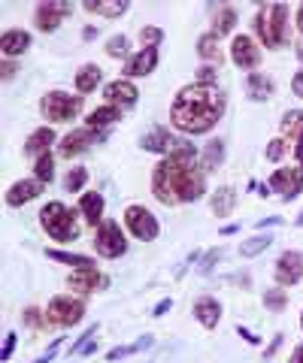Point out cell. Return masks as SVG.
<instances>
[{"instance_id":"39","label":"cell","mask_w":303,"mask_h":363,"mask_svg":"<svg viewBox=\"0 0 303 363\" xmlns=\"http://www.w3.org/2000/svg\"><path fill=\"white\" fill-rule=\"evenodd\" d=\"M94 333H97V327H92V330H88V333L79 339V342L70 348L73 354H92V351H94Z\"/></svg>"},{"instance_id":"54","label":"cell","mask_w":303,"mask_h":363,"mask_svg":"<svg viewBox=\"0 0 303 363\" xmlns=\"http://www.w3.org/2000/svg\"><path fill=\"white\" fill-rule=\"evenodd\" d=\"M82 37H85V40H94V37H97V28H85Z\"/></svg>"},{"instance_id":"17","label":"cell","mask_w":303,"mask_h":363,"mask_svg":"<svg viewBox=\"0 0 303 363\" xmlns=\"http://www.w3.org/2000/svg\"><path fill=\"white\" fill-rule=\"evenodd\" d=\"M155 64H158V49H143L140 55H133L125 64V73L128 76H149L155 70Z\"/></svg>"},{"instance_id":"47","label":"cell","mask_w":303,"mask_h":363,"mask_svg":"<svg viewBox=\"0 0 303 363\" xmlns=\"http://www.w3.org/2000/svg\"><path fill=\"white\" fill-rule=\"evenodd\" d=\"M291 91H294L297 97H303V70L294 76V82H291Z\"/></svg>"},{"instance_id":"4","label":"cell","mask_w":303,"mask_h":363,"mask_svg":"<svg viewBox=\"0 0 303 363\" xmlns=\"http://www.w3.org/2000/svg\"><path fill=\"white\" fill-rule=\"evenodd\" d=\"M43 230H46L52 240H58V242H70L79 236V224H76V215L73 209H67L64 203H49L46 209H43Z\"/></svg>"},{"instance_id":"25","label":"cell","mask_w":303,"mask_h":363,"mask_svg":"<svg viewBox=\"0 0 303 363\" xmlns=\"http://www.w3.org/2000/svg\"><path fill=\"white\" fill-rule=\"evenodd\" d=\"M249 97L252 100H270L273 97V79L267 73H252L249 76Z\"/></svg>"},{"instance_id":"28","label":"cell","mask_w":303,"mask_h":363,"mask_svg":"<svg viewBox=\"0 0 303 363\" xmlns=\"http://www.w3.org/2000/svg\"><path fill=\"white\" fill-rule=\"evenodd\" d=\"M46 257H52L55 264H67V267H76V269L94 267V264H92V257H85V255H70V252H55V248H49Z\"/></svg>"},{"instance_id":"58","label":"cell","mask_w":303,"mask_h":363,"mask_svg":"<svg viewBox=\"0 0 303 363\" xmlns=\"http://www.w3.org/2000/svg\"><path fill=\"white\" fill-rule=\"evenodd\" d=\"M297 55H300V58H303V45H300V52H297Z\"/></svg>"},{"instance_id":"34","label":"cell","mask_w":303,"mask_h":363,"mask_svg":"<svg viewBox=\"0 0 303 363\" xmlns=\"http://www.w3.org/2000/svg\"><path fill=\"white\" fill-rule=\"evenodd\" d=\"M279 130H282L285 136H291V133H303V112H285V118L282 121H279Z\"/></svg>"},{"instance_id":"44","label":"cell","mask_w":303,"mask_h":363,"mask_svg":"<svg viewBox=\"0 0 303 363\" xmlns=\"http://www.w3.org/2000/svg\"><path fill=\"white\" fill-rule=\"evenodd\" d=\"M219 257H221V252H209V255L204 257V267H200V272H209V269H212V264H216Z\"/></svg>"},{"instance_id":"5","label":"cell","mask_w":303,"mask_h":363,"mask_svg":"<svg viewBox=\"0 0 303 363\" xmlns=\"http://www.w3.org/2000/svg\"><path fill=\"white\" fill-rule=\"evenodd\" d=\"M43 118L49 121H70L79 116L82 109V97H73V94H64V91H49L43 97Z\"/></svg>"},{"instance_id":"2","label":"cell","mask_w":303,"mask_h":363,"mask_svg":"<svg viewBox=\"0 0 303 363\" xmlns=\"http://www.w3.org/2000/svg\"><path fill=\"white\" fill-rule=\"evenodd\" d=\"M224 112V94L216 85H188L179 91L170 106V121L182 133H206L212 124H219Z\"/></svg>"},{"instance_id":"12","label":"cell","mask_w":303,"mask_h":363,"mask_svg":"<svg viewBox=\"0 0 303 363\" xmlns=\"http://www.w3.org/2000/svg\"><path fill=\"white\" fill-rule=\"evenodd\" d=\"M231 61L243 67V70H255L258 61H261V49L255 45L252 37H237L231 43Z\"/></svg>"},{"instance_id":"14","label":"cell","mask_w":303,"mask_h":363,"mask_svg":"<svg viewBox=\"0 0 303 363\" xmlns=\"http://www.w3.org/2000/svg\"><path fill=\"white\" fill-rule=\"evenodd\" d=\"M67 285H70L73 291H79V294H92L94 288L106 285V279L97 272V267H85V269L70 272V276H67Z\"/></svg>"},{"instance_id":"30","label":"cell","mask_w":303,"mask_h":363,"mask_svg":"<svg viewBox=\"0 0 303 363\" xmlns=\"http://www.w3.org/2000/svg\"><path fill=\"white\" fill-rule=\"evenodd\" d=\"M270 242H273V236H267V233L252 236V240H246V242L240 245V255H243V257H255V255L267 252V248H270Z\"/></svg>"},{"instance_id":"16","label":"cell","mask_w":303,"mask_h":363,"mask_svg":"<svg viewBox=\"0 0 303 363\" xmlns=\"http://www.w3.org/2000/svg\"><path fill=\"white\" fill-rule=\"evenodd\" d=\"M121 118V112H119V106H100V109H94L92 116H88V130H94L100 140H104V130L109 128V124H116Z\"/></svg>"},{"instance_id":"31","label":"cell","mask_w":303,"mask_h":363,"mask_svg":"<svg viewBox=\"0 0 303 363\" xmlns=\"http://www.w3.org/2000/svg\"><path fill=\"white\" fill-rule=\"evenodd\" d=\"M149 345H152V336H143L140 342H133V345H121V348H112L109 354H106V360H112V363H116V360H125V357H131V354H137L140 348H149Z\"/></svg>"},{"instance_id":"1","label":"cell","mask_w":303,"mask_h":363,"mask_svg":"<svg viewBox=\"0 0 303 363\" xmlns=\"http://www.w3.org/2000/svg\"><path fill=\"white\" fill-rule=\"evenodd\" d=\"M197 149L192 143H173V149L167 152L164 161L155 167L152 173V191L155 197L167 206L173 203H194L206 194L204 173L194 167Z\"/></svg>"},{"instance_id":"7","label":"cell","mask_w":303,"mask_h":363,"mask_svg":"<svg viewBox=\"0 0 303 363\" xmlns=\"http://www.w3.org/2000/svg\"><path fill=\"white\" fill-rule=\"evenodd\" d=\"M94 252L106 260H116L128 252V242H125V233L116 221H104L97 227V236H94Z\"/></svg>"},{"instance_id":"8","label":"cell","mask_w":303,"mask_h":363,"mask_svg":"<svg viewBox=\"0 0 303 363\" xmlns=\"http://www.w3.org/2000/svg\"><path fill=\"white\" fill-rule=\"evenodd\" d=\"M125 224H128V230L137 236L140 242H152L155 236L161 233V224L158 218L145 209V206H128L125 209Z\"/></svg>"},{"instance_id":"6","label":"cell","mask_w":303,"mask_h":363,"mask_svg":"<svg viewBox=\"0 0 303 363\" xmlns=\"http://www.w3.org/2000/svg\"><path fill=\"white\" fill-rule=\"evenodd\" d=\"M82 315H85V303L76 300V297H67V294L52 297L49 309H46L49 324H55V327H73V324L82 321Z\"/></svg>"},{"instance_id":"49","label":"cell","mask_w":303,"mask_h":363,"mask_svg":"<svg viewBox=\"0 0 303 363\" xmlns=\"http://www.w3.org/2000/svg\"><path fill=\"white\" fill-rule=\"evenodd\" d=\"M240 336L246 339V342H249V345H258V342H261V339H258V336H252L249 330H246V327H240Z\"/></svg>"},{"instance_id":"29","label":"cell","mask_w":303,"mask_h":363,"mask_svg":"<svg viewBox=\"0 0 303 363\" xmlns=\"http://www.w3.org/2000/svg\"><path fill=\"white\" fill-rule=\"evenodd\" d=\"M200 157H204V169H219L221 161H224V143L221 140H212Z\"/></svg>"},{"instance_id":"10","label":"cell","mask_w":303,"mask_h":363,"mask_svg":"<svg viewBox=\"0 0 303 363\" xmlns=\"http://www.w3.org/2000/svg\"><path fill=\"white\" fill-rule=\"evenodd\" d=\"M303 279V255L300 252H282L276 260V281L279 285H297V281Z\"/></svg>"},{"instance_id":"3","label":"cell","mask_w":303,"mask_h":363,"mask_svg":"<svg viewBox=\"0 0 303 363\" xmlns=\"http://www.w3.org/2000/svg\"><path fill=\"white\" fill-rule=\"evenodd\" d=\"M255 30L267 49H279L288 37V6L285 4H267L258 9Z\"/></svg>"},{"instance_id":"26","label":"cell","mask_w":303,"mask_h":363,"mask_svg":"<svg viewBox=\"0 0 303 363\" xmlns=\"http://www.w3.org/2000/svg\"><path fill=\"white\" fill-rule=\"evenodd\" d=\"M79 209H82V215L92 224H100V218H104V197L100 194H82V200H79Z\"/></svg>"},{"instance_id":"20","label":"cell","mask_w":303,"mask_h":363,"mask_svg":"<svg viewBox=\"0 0 303 363\" xmlns=\"http://www.w3.org/2000/svg\"><path fill=\"white\" fill-rule=\"evenodd\" d=\"M194 315H197L200 324L212 330V327L221 321V306H219V300H212V297H200V300L194 303Z\"/></svg>"},{"instance_id":"51","label":"cell","mask_w":303,"mask_h":363,"mask_svg":"<svg viewBox=\"0 0 303 363\" xmlns=\"http://www.w3.org/2000/svg\"><path fill=\"white\" fill-rule=\"evenodd\" d=\"M13 73H16V67L6 61V64H4V79H13Z\"/></svg>"},{"instance_id":"43","label":"cell","mask_w":303,"mask_h":363,"mask_svg":"<svg viewBox=\"0 0 303 363\" xmlns=\"http://www.w3.org/2000/svg\"><path fill=\"white\" fill-rule=\"evenodd\" d=\"M58 348H61V342H58V339H55V342H52V348H49V351H46V354H43V357H37V360H33V363H52V357L58 354Z\"/></svg>"},{"instance_id":"36","label":"cell","mask_w":303,"mask_h":363,"mask_svg":"<svg viewBox=\"0 0 303 363\" xmlns=\"http://www.w3.org/2000/svg\"><path fill=\"white\" fill-rule=\"evenodd\" d=\"M264 306H267L270 312H282L285 306H288L285 291H267V294H264Z\"/></svg>"},{"instance_id":"45","label":"cell","mask_w":303,"mask_h":363,"mask_svg":"<svg viewBox=\"0 0 303 363\" xmlns=\"http://www.w3.org/2000/svg\"><path fill=\"white\" fill-rule=\"evenodd\" d=\"M16 348V333H6V342H4V360H9V354H13Z\"/></svg>"},{"instance_id":"38","label":"cell","mask_w":303,"mask_h":363,"mask_svg":"<svg viewBox=\"0 0 303 363\" xmlns=\"http://www.w3.org/2000/svg\"><path fill=\"white\" fill-rule=\"evenodd\" d=\"M106 55L109 58H125L128 55V37H109V43H106Z\"/></svg>"},{"instance_id":"37","label":"cell","mask_w":303,"mask_h":363,"mask_svg":"<svg viewBox=\"0 0 303 363\" xmlns=\"http://www.w3.org/2000/svg\"><path fill=\"white\" fill-rule=\"evenodd\" d=\"M33 173H37V179L46 185V182H52V173H55V167H52V155H43L37 157V167H33Z\"/></svg>"},{"instance_id":"56","label":"cell","mask_w":303,"mask_h":363,"mask_svg":"<svg viewBox=\"0 0 303 363\" xmlns=\"http://www.w3.org/2000/svg\"><path fill=\"white\" fill-rule=\"evenodd\" d=\"M297 28H300V33H303V6L297 9Z\"/></svg>"},{"instance_id":"55","label":"cell","mask_w":303,"mask_h":363,"mask_svg":"<svg viewBox=\"0 0 303 363\" xmlns=\"http://www.w3.org/2000/svg\"><path fill=\"white\" fill-rule=\"evenodd\" d=\"M252 191H258L261 197H267V185H258V182H252Z\"/></svg>"},{"instance_id":"48","label":"cell","mask_w":303,"mask_h":363,"mask_svg":"<svg viewBox=\"0 0 303 363\" xmlns=\"http://www.w3.org/2000/svg\"><path fill=\"white\" fill-rule=\"evenodd\" d=\"M170 306H173L170 300H161L158 306H155V315H158V318H161V315H167V312H170Z\"/></svg>"},{"instance_id":"11","label":"cell","mask_w":303,"mask_h":363,"mask_svg":"<svg viewBox=\"0 0 303 363\" xmlns=\"http://www.w3.org/2000/svg\"><path fill=\"white\" fill-rule=\"evenodd\" d=\"M64 16H70V4H67V0H43L37 6V25L46 33H52L58 28Z\"/></svg>"},{"instance_id":"18","label":"cell","mask_w":303,"mask_h":363,"mask_svg":"<svg viewBox=\"0 0 303 363\" xmlns=\"http://www.w3.org/2000/svg\"><path fill=\"white\" fill-rule=\"evenodd\" d=\"M173 143H176L173 136L167 133V130L161 128V124H158V128H152L149 133L143 136V143H140V145H143L145 152H155V155H167V152L173 149Z\"/></svg>"},{"instance_id":"9","label":"cell","mask_w":303,"mask_h":363,"mask_svg":"<svg viewBox=\"0 0 303 363\" xmlns=\"http://www.w3.org/2000/svg\"><path fill=\"white\" fill-rule=\"evenodd\" d=\"M270 185L282 200H294L303 191V169H297V167L276 169V173L270 176Z\"/></svg>"},{"instance_id":"52","label":"cell","mask_w":303,"mask_h":363,"mask_svg":"<svg viewBox=\"0 0 303 363\" xmlns=\"http://www.w3.org/2000/svg\"><path fill=\"white\" fill-rule=\"evenodd\" d=\"M231 233H237V224H224L221 227V236H231Z\"/></svg>"},{"instance_id":"15","label":"cell","mask_w":303,"mask_h":363,"mask_svg":"<svg viewBox=\"0 0 303 363\" xmlns=\"http://www.w3.org/2000/svg\"><path fill=\"white\" fill-rule=\"evenodd\" d=\"M104 97H106L109 106H133L140 94H137V88H133L131 82H125V79H121V82H109V85L104 88Z\"/></svg>"},{"instance_id":"50","label":"cell","mask_w":303,"mask_h":363,"mask_svg":"<svg viewBox=\"0 0 303 363\" xmlns=\"http://www.w3.org/2000/svg\"><path fill=\"white\" fill-rule=\"evenodd\" d=\"M288 363H303V345H297L294 348V354H291V360Z\"/></svg>"},{"instance_id":"21","label":"cell","mask_w":303,"mask_h":363,"mask_svg":"<svg viewBox=\"0 0 303 363\" xmlns=\"http://www.w3.org/2000/svg\"><path fill=\"white\" fill-rule=\"evenodd\" d=\"M28 45H31V33L28 30H6L4 37H0V49H4L6 58L28 52Z\"/></svg>"},{"instance_id":"40","label":"cell","mask_w":303,"mask_h":363,"mask_svg":"<svg viewBox=\"0 0 303 363\" xmlns=\"http://www.w3.org/2000/svg\"><path fill=\"white\" fill-rule=\"evenodd\" d=\"M285 152H288V145H285L282 136H279V140H270V143H267V161H282Z\"/></svg>"},{"instance_id":"27","label":"cell","mask_w":303,"mask_h":363,"mask_svg":"<svg viewBox=\"0 0 303 363\" xmlns=\"http://www.w3.org/2000/svg\"><path fill=\"white\" fill-rule=\"evenodd\" d=\"M100 85V67L97 64H85L79 73H76V88H79V94H88V91H94Z\"/></svg>"},{"instance_id":"57","label":"cell","mask_w":303,"mask_h":363,"mask_svg":"<svg viewBox=\"0 0 303 363\" xmlns=\"http://www.w3.org/2000/svg\"><path fill=\"white\" fill-rule=\"evenodd\" d=\"M297 227H303V215H300V218H297Z\"/></svg>"},{"instance_id":"42","label":"cell","mask_w":303,"mask_h":363,"mask_svg":"<svg viewBox=\"0 0 303 363\" xmlns=\"http://www.w3.org/2000/svg\"><path fill=\"white\" fill-rule=\"evenodd\" d=\"M197 79H200V85H216V70L212 67H200Z\"/></svg>"},{"instance_id":"33","label":"cell","mask_w":303,"mask_h":363,"mask_svg":"<svg viewBox=\"0 0 303 363\" xmlns=\"http://www.w3.org/2000/svg\"><path fill=\"white\" fill-rule=\"evenodd\" d=\"M197 55L204 61H219V45H216V33H204L197 40Z\"/></svg>"},{"instance_id":"41","label":"cell","mask_w":303,"mask_h":363,"mask_svg":"<svg viewBox=\"0 0 303 363\" xmlns=\"http://www.w3.org/2000/svg\"><path fill=\"white\" fill-rule=\"evenodd\" d=\"M140 40L145 43V49H155V45L164 40V30L161 28H143L140 30Z\"/></svg>"},{"instance_id":"19","label":"cell","mask_w":303,"mask_h":363,"mask_svg":"<svg viewBox=\"0 0 303 363\" xmlns=\"http://www.w3.org/2000/svg\"><path fill=\"white\" fill-rule=\"evenodd\" d=\"M40 179H28V182H16L13 188H9V194H6V203L9 206H21V203H28L40 194Z\"/></svg>"},{"instance_id":"32","label":"cell","mask_w":303,"mask_h":363,"mask_svg":"<svg viewBox=\"0 0 303 363\" xmlns=\"http://www.w3.org/2000/svg\"><path fill=\"white\" fill-rule=\"evenodd\" d=\"M212 25H216V37H224V33H231V28L237 25V9L224 6L221 13L216 16V21H212Z\"/></svg>"},{"instance_id":"23","label":"cell","mask_w":303,"mask_h":363,"mask_svg":"<svg viewBox=\"0 0 303 363\" xmlns=\"http://www.w3.org/2000/svg\"><path fill=\"white\" fill-rule=\"evenodd\" d=\"M237 206V191L233 188H219L216 194H212V215H219V218H228Z\"/></svg>"},{"instance_id":"22","label":"cell","mask_w":303,"mask_h":363,"mask_svg":"<svg viewBox=\"0 0 303 363\" xmlns=\"http://www.w3.org/2000/svg\"><path fill=\"white\" fill-rule=\"evenodd\" d=\"M52 143H55V130H52V128H40V130H33V133L28 136L25 152L43 157V155H49V145H52Z\"/></svg>"},{"instance_id":"53","label":"cell","mask_w":303,"mask_h":363,"mask_svg":"<svg viewBox=\"0 0 303 363\" xmlns=\"http://www.w3.org/2000/svg\"><path fill=\"white\" fill-rule=\"evenodd\" d=\"M267 224H282V218H261L258 221V227H267Z\"/></svg>"},{"instance_id":"35","label":"cell","mask_w":303,"mask_h":363,"mask_svg":"<svg viewBox=\"0 0 303 363\" xmlns=\"http://www.w3.org/2000/svg\"><path fill=\"white\" fill-rule=\"evenodd\" d=\"M85 182H88V169H85V167H76V169H70V176L64 179L67 194H76V191H82Z\"/></svg>"},{"instance_id":"24","label":"cell","mask_w":303,"mask_h":363,"mask_svg":"<svg viewBox=\"0 0 303 363\" xmlns=\"http://www.w3.org/2000/svg\"><path fill=\"white\" fill-rule=\"evenodd\" d=\"M128 0H109V4H100V0H85V9L88 13H97V16H106V18H116L121 13H128Z\"/></svg>"},{"instance_id":"59","label":"cell","mask_w":303,"mask_h":363,"mask_svg":"<svg viewBox=\"0 0 303 363\" xmlns=\"http://www.w3.org/2000/svg\"><path fill=\"white\" fill-rule=\"evenodd\" d=\"M300 327H303V315H300Z\"/></svg>"},{"instance_id":"46","label":"cell","mask_w":303,"mask_h":363,"mask_svg":"<svg viewBox=\"0 0 303 363\" xmlns=\"http://www.w3.org/2000/svg\"><path fill=\"white\" fill-rule=\"evenodd\" d=\"M25 324L40 327V312H37V309H28V312H25Z\"/></svg>"},{"instance_id":"13","label":"cell","mask_w":303,"mask_h":363,"mask_svg":"<svg viewBox=\"0 0 303 363\" xmlns=\"http://www.w3.org/2000/svg\"><path fill=\"white\" fill-rule=\"evenodd\" d=\"M94 140H100V136L94 133V130H73V133H67L64 140H61V157H76V155H82L88 145H92Z\"/></svg>"}]
</instances>
